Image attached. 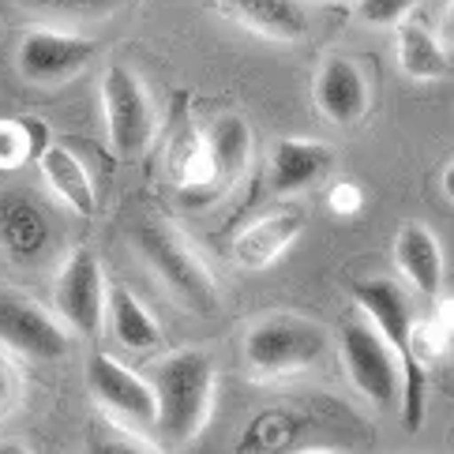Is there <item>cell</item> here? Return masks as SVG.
Here are the masks:
<instances>
[{
    "instance_id": "13",
    "label": "cell",
    "mask_w": 454,
    "mask_h": 454,
    "mask_svg": "<svg viewBox=\"0 0 454 454\" xmlns=\"http://www.w3.org/2000/svg\"><path fill=\"white\" fill-rule=\"evenodd\" d=\"M316 106L338 128H353L368 113V83L361 68L346 57H327L316 75Z\"/></svg>"
},
{
    "instance_id": "29",
    "label": "cell",
    "mask_w": 454,
    "mask_h": 454,
    "mask_svg": "<svg viewBox=\"0 0 454 454\" xmlns=\"http://www.w3.org/2000/svg\"><path fill=\"white\" fill-rule=\"evenodd\" d=\"M0 454H30V447L20 440H0Z\"/></svg>"
},
{
    "instance_id": "19",
    "label": "cell",
    "mask_w": 454,
    "mask_h": 454,
    "mask_svg": "<svg viewBox=\"0 0 454 454\" xmlns=\"http://www.w3.org/2000/svg\"><path fill=\"white\" fill-rule=\"evenodd\" d=\"M207 154L215 166V184L225 188L233 184L252 161V128L240 113H222L207 128Z\"/></svg>"
},
{
    "instance_id": "6",
    "label": "cell",
    "mask_w": 454,
    "mask_h": 454,
    "mask_svg": "<svg viewBox=\"0 0 454 454\" xmlns=\"http://www.w3.org/2000/svg\"><path fill=\"white\" fill-rule=\"evenodd\" d=\"M102 113L106 136L117 158H136L154 139V106L139 75L124 64H109L102 72Z\"/></svg>"
},
{
    "instance_id": "20",
    "label": "cell",
    "mask_w": 454,
    "mask_h": 454,
    "mask_svg": "<svg viewBox=\"0 0 454 454\" xmlns=\"http://www.w3.org/2000/svg\"><path fill=\"white\" fill-rule=\"evenodd\" d=\"M395 45H398V68L410 75V79L428 83V79H443L450 72L447 45H443V38H435L428 27H420L413 20L398 23Z\"/></svg>"
},
{
    "instance_id": "23",
    "label": "cell",
    "mask_w": 454,
    "mask_h": 454,
    "mask_svg": "<svg viewBox=\"0 0 454 454\" xmlns=\"http://www.w3.org/2000/svg\"><path fill=\"white\" fill-rule=\"evenodd\" d=\"M27 12L42 15V20H60V23H83V20H106L117 12L124 0H20Z\"/></svg>"
},
{
    "instance_id": "16",
    "label": "cell",
    "mask_w": 454,
    "mask_h": 454,
    "mask_svg": "<svg viewBox=\"0 0 454 454\" xmlns=\"http://www.w3.org/2000/svg\"><path fill=\"white\" fill-rule=\"evenodd\" d=\"M106 327L113 331V338H117L128 353H158L161 346H166L161 323L154 319V312L128 286H113L109 289Z\"/></svg>"
},
{
    "instance_id": "14",
    "label": "cell",
    "mask_w": 454,
    "mask_h": 454,
    "mask_svg": "<svg viewBox=\"0 0 454 454\" xmlns=\"http://www.w3.org/2000/svg\"><path fill=\"white\" fill-rule=\"evenodd\" d=\"M395 263L402 278L410 282L420 297H440L443 289V248L425 222H405L395 237Z\"/></svg>"
},
{
    "instance_id": "26",
    "label": "cell",
    "mask_w": 454,
    "mask_h": 454,
    "mask_svg": "<svg viewBox=\"0 0 454 454\" xmlns=\"http://www.w3.org/2000/svg\"><path fill=\"white\" fill-rule=\"evenodd\" d=\"M23 402V380L20 368L12 364L8 353H0V420H8Z\"/></svg>"
},
{
    "instance_id": "18",
    "label": "cell",
    "mask_w": 454,
    "mask_h": 454,
    "mask_svg": "<svg viewBox=\"0 0 454 454\" xmlns=\"http://www.w3.org/2000/svg\"><path fill=\"white\" fill-rule=\"evenodd\" d=\"M38 166H42L45 184H50V192H53L60 203H68L75 215L94 218V210H98V192H94V181H90L87 166L68 147L50 143L45 154L38 158Z\"/></svg>"
},
{
    "instance_id": "2",
    "label": "cell",
    "mask_w": 454,
    "mask_h": 454,
    "mask_svg": "<svg viewBox=\"0 0 454 454\" xmlns=\"http://www.w3.org/2000/svg\"><path fill=\"white\" fill-rule=\"evenodd\" d=\"M158 417L154 428L166 443L184 447L207 428L210 410H215L218 368L203 349H173L151 372Z\"/></svg>"
},
{
    "instance_id": "27",
    "label": "cell",
    "mask_w": 454,
    "mask_h": 454,
    "mask_svg": "<svg viewBox=\"0 0 454 454\" xmlns=\"http://www.w3.org/2000/svg\"><path fill=\"white\" fill-rule=\"evenodd\" d=\"M331 207L338 210V215H353V210H361V192H356L353 184H338L331 192Z\"/></svg>"
},
{
    "instance_id": "31",
    "label": "cell",
    "mask_w": 454,
    "mask_h": 454,
    "mask_svg": "<svg viewBox=\"0 0 454 454\" xmlns=\"http://www.w3.org/2000/svg\"><path fill=\"white\" fill-rule=\"evenodd\" d=\"M301 454H334V450H301Z\"/></svg>"
},
{
    "instance_id": "7",
    "label": "cell",
    "mask_w": 454,
    "mask_h": 454,
    "mask_svg": "<svg viewBox=\"0 0 454 454\" xmlns=\"http://www.w3.org/2000/svg\"><path fill=\"white\" fill-rule=\"evenodd\" d=\"M0 346L35 361H60L72 353V331L35 297L0 289Z\"/></svg>"
},
{
    "instance_id": "8",
    "label": "cell",
    "mask_w": 454,
    "mask_h": 454,
    "mask_svg": "<svg viewBox=\"0 0 454 454\" xmlns=\"http://www.w3.org/2000/svg\"><path fill=\"white\" fill-rule=\"evenodd\" d=\"M53 301L60 319L68 323L75 334L94 338L106 327V312H109V286H106V270L98 252L90 248H75L57 274L53 286Z\"/></svg>"
},
{
    "instance_id": "15",
    "label": "cell",
    "mask_w": 454,
    "mask_h": 454,
    "mask_svg": "<svg viewBox=\"0 0 454 454\" xmlns=\"http://www.w3.org/2000/svg\"><path fill=\"white\" fill-rule=\"evenodd\" d=\"M304 230V210H278V215H267L252 222L248 230H240V237L230 245V259L245 270H259L270 267Z\"/></svg>"
},
{
    "instance_id": "1",
    "label": "cell",
    "mask_w": 454,
    "mask_h": 454,
    "mask_svg": "<svg viewBox=\"0 0 454 454\" xmlns=\"http://www.w3.org/2000/svg\"><path fill=\"white\" fill-rule=\"evenodd\" d=\"M353 301L361 312L376 323L383 342L391 346L402 368V425L410 432H420L425 425V402H428V372H425V349L417 338V312L410 294L383 274L353 282Z\"/></svg>"
},
{
    "instance_id": "22",
    "label": "cell",
    "mask_w": 454,
    "mask_h": 454,
    "mask_svg": "<svg viewBox=\"0 0 454 454\" xmlns=\"http://www.w3.org/2000/svg\"><path fill=\"white\" fill-rule=\"evenodd\" d=\"M50 139H45V128L35 121H0V169H12V166H23L27 158H42Z\"/></svg>"
},
{
    "instance_id": "21",
    "label": "cell",
    "mask_w": 454,
    "mask_h": 454,
    "mask_svg": "<svg viewBox=\"0 0 454 454\" xmlns=\"http://www.w3.org/2000/svg\"><path fill=\"white\" fill-rule=\"evenodd\" d=\"M169 169L176 176V188H181V196H188V200L210 196V192L218 188L215 184V166H210V154H207V139L196 136V132H188L173 147Z\"/></svg>"
},
{
    "instance_id": "4",
    "label": "cell",
    "mask_w": 454,
    "mask_h": 454,
    "mask_svg": "<svg viewBox=\"0 0 454 454\" xmlns=\"http://www.w3.org/2000/svg\"><path fill=\"white\" fill-rule=\"evenodd\" d=\"M327 353V334L304 316L255 319L245 334V364L255 380H282L312 368Z\"/></svg>"
},
{
    "instance_id": "5",
    "label": "cell",
    "mask_w": 454,
    "mask_h": 454,
    "mask_svg": "<svg viewBox=\"0 0 454 454\" xmlns=\"http://www.w3.org/2000/svg\"><path fill=\"white\" fill-rule=\"evenodd\" d=\"M338 356L349 383L361 391L376 410H391L402 405V368L391 346L383 342V334L376 331V323L368 316H349L338 327Z\"/></svg>"
},
{
    "instance_id": "3",
    "label": "cell",
    "mask_w": 454,
    "mask_h": 454,
    "mask_svg": "<svg viewBox=\"0 0 454 454\" xmlns=\"http://www.w3.org/2000/svg\"><path fill=\"white\" fill-rule=\"evenodd\" d=\"M132 248L143 255V263L154 270V278L166 286V294L196 316L218 312V282L207 270V263L188 248V240L173 225L158 218H143L132 225Z\"/></svg>"
},
{
    "instance_id": "24",
    "label": "cell",
    "mask_w": 454,
    "mask_h": 454,
    "mask_svg": "<svg viewBox=\"0 0 454 454\" xmlns=\"http://www.w3.org/2000/svg\"><path fill=\"white\" fill-rule=\"evenodd\" d=\"M83 454H161L151 440L143 435L117 428V425H94L87 435V450Z\"/></svg>"
},
{
    "instance_id": "10",
    "label": "cell",
    "mask_w": 454,
    "mask_h": 454,
    "mask_svg": "<svg viewBox=\"0 0 454 454\" xmlns=\"http://www.w3.org/2000/svg\"><path fill=\"white\" fill-rule=\"evenodd\" d=\"M87 387H90V395H94V402H98L102 410L117 413V417H128V420H139V425H154L158 402H154L151 380H143L139 372L121 364L117 356L90 353Z\"/></svg>"
},
{
    "instance_id": "11",
    "label": "cell",
    "mask_w": 454,
    "mask_h": 454,
    "mask_svg": "<svg viewBox=\"0 0 454 454\" xmlns=\"http://www.w3.org/2000/svg\"><path fill=\"white\" fill-rule=\"evenodd\" d=\"M53 248V230L42 207L20 188L0 192V252L15 267H38Z\"/></svg>"
},
{
    "instance_id": "25",
    "label": "cell",
    "mask_w": 454,
    "mask_h": 454,
    "mask_svg": "<svg viewBox=\"0 0 454 454\" xmlns=\"http://www.w3.org/2000/svg\"><path fill=\"white\" fill-rule=\"evenodd\" d=\"M417 0H356V15L368 27H398L410 20Z\"/></svg>"
},
{
    "instance_id": "12",
    "label": "cell",
    "mask_w": 454,
    "mask_h": 454,
    "mask_svg": "<svg viewBox=\"0 0 454 454\" xmlns=\"http://www.w3.org/2000/svg\"><path fill=\"white\" fill-rule=\"evenodd\" d=\"M334 169V151L327 143L316 139H278L270 151V192L274 196H301V192L316 188L319 181H327V173Z\"/></svg>"
},
{
    "instance_id": "9",
    "label": "cell",
    "mask_w": 454,
    "mask_h": 454,
    "mask_svg": "<svg viewBox=\"0 0 454 454\" xmlns=\"http://www.w3.org/2000/svg\"><path fill=\"white\" fill-rule=\"evenodd\" d=\"M98 53V42L83 38V35H68V30H30L20 42V75L27 83H38V87H57V83H68L79 72L87 68Z\"/></svg>"
},
{
    "instance_id": "28",
    "label": "cell",
    "mask_w": 454,
    "mask_h": 454,
    "mask_svg": "<svg viewBox=\"0 0 454 454\" xmlns=\"http://www.w3.org/2000/svg\"><path fill=\"white\" fill-rule=\"evenodd\" d=\"M440 35H443V45H454V0L443 12V23H440Z\"/></svg>"
},
{
    "instance_id": "30",
    "label": "cell",
    "mask_w": 454,
    "mask_h": 454,
    "mask_svg": "<svg viewBox=\"0 0 454 454\" xmlns=\"http://www.w3.org/2000/svg\"><path fill=\"white\" fill-rule=\"evenodd\" d=\"M440 184H443V196L454 203V161H450V166L443 169V181H440Z\"/></svg>"
},
{
    "instance_id": "17",
    "label": "cell",
    "mask_w": 454,
    "mask_h": 454,
    "mask_svg": "<svg viewBox=\"0 0 454 454\" xmlns=\"http://www.w3.org/2000/svg\"><path fill=\"white\" fill-rule=\"evenodd\" d=\"M218 4L230 20L263 38L297 42L308 35V12L301 0H218Z\"/></svg>"
}]
</instances>
